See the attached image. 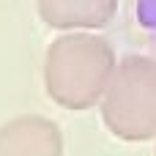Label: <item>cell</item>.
I'll return each instance as SVG.
<instances>
[{
    "instance_id": "6da1fadb",
    "label": "cell",
    "mask_w": 156,
    "mask_h": 156,
    "mask_svg": "<svg viewBox=\"0 0 156 156\" xmlns=\"http://www.w3.org/2000/svg\"><path fill=\"white\" fill-rule=\"evenodd\" d=\"M115 69V49L101 36L88 30L60 33L44 55V88L63 110H90L101 104Z\"/></svg>"
},
{
    "instance_id": "7a4b0ae2",
    "label": "cell",
    "mask_w": 156,
    "mask_h": 156,
    "mask_svg": "<svg viewBox=\"0 0 156 156\" xmlns=\"http://www.w3.org/2000/svg\"><path fill=\"white\" fill-rule=\"evenodd\" d=\"M101 121L123 143H145L156 137V60L148 55H126L101 99Z\"/></svg>"
},
{
    "instance_id": "3957f363",
    "label": "cell",
    "mask_w": 156,
    "mask_h": 156,
    "mask_svg": "<svg viewBox=\"0 0 156 156\" xmlns=\"http://www.w3.org/2000/svg\"><path fill=\"white\" fill-rule=\"evenodd\" d=\"M60 126L36 112L16 115L0 123V156H63Z\"/></svg>"
},
{
    "instance_id": "277c9868",
    "label": "cell",
    "mask_w": 156,
    "mask_h": 156,
    "mask_svg": "<svg viewBox=\"0 0 156 156\" xmlns=\"http://www.w3.org/2000/svg\"><path fill=\"white\" fill-rule=\"evenodd\" d=\"M36 11L44 25L60 33L96 30L112 22L118 0H36Z\"/></svg>"
},
{
    "instance_id": "5b68a950",
    "label": "cell",
    "mask_w": 156,
    "mask_h": 156,
    "mask_svg": "<svg viewBox=\"0 0 156 156\" xmlns=\"http://www.w3.org/2000/svg\"><path fill=\"white\" fill-rule=\"evenodd\" d=\"M154 156H156V151H154Z\"/></svg>"
}]
</instances>
